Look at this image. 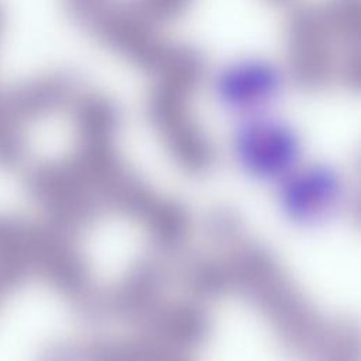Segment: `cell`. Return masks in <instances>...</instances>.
<instances>
[{
    "label": "cell",
    "instance_id": "cell-1",
    "mask_svg": "<svg viewBox=\"0 0 361 361\" xmlns=\"http://www.w3.org/2000/svg\"><path fill=\"white\" fill-rule=\"evenodd\" d=\"M231 151L248 176L274 185L303 162L299 131L267 111L241 116L233 131Z\"/></svg>",
    "mask_w": 361,
    "mask_h": 361
},
{
    "label": "cell",
    "instance_id": "cell-2",
    "mask_svg": "<svg viewBox=\"0 0 361 361\" xmlns=\"http://www.w3.org/2000/svg\"><path fill=\"white\" fill-rule=\"evenodd\" d=\"M288 69L296 85L322 90L337 79L338 47L320 6L303 4L293 10L286 25Z\"/></svg>",
    "mask_w": 361,
    "mask_h": 361
},
{
    "label": "cell",
    "instance_id": "cell-3",
    "mask_svg": "<svg viewBox=\"0 0 361 361\" xmlns=\"http://www.w3.org/2000/svg\"><path fill=\"white\" fill-rule=\"evenodd\" d=\"M274 188L282 214L300 226H317L333 219L347 193L343 175L324 162H302Z\"/></svg>",
    "mask_w": 361,
    "mask_h": 361
},
{
    "label": "cell",
    "instance_id": "cell-4",
    "mask_svg": "<svg viewBox=\"0 0 361 361\" xmlns=\"http://www.w3.org/2000/svg\"><path fill=\"white\" fill-rule=\"evenodd\" d=\"M155 24L135 3L111 0L86 28L102 44L151 75L172 44L158 34Z\"/></svg>",
    "mask_w": 361,
    "mask_h": 361
},
{
    "label": "cell",
    "instance_id": "cell-5",
    "mask_svg": "<svg viewBox=\"0 0 361 361\" xmlns=\"http://www.w3.org/2000/svg\"><path fill=\"white\" fill-rule=\"evenodd\" d=\"M283 87V73L264 58L234 61L216 75L213 93L227 110L241 116L265 111Z\"/></svg>",
    "mask_w": 361,
    "mask_h": 361
},
{
    "label": "cell",
    "instance_id": "cell-6",
    "mask_svg": "<svg viewBox=\"0 0 361 361\" xmlns=\"http://www.w3.org/2000/svg\"><path fill=\"white\" fill-rule=\"evenodd\" d=\"M190 96L189 92L155 83L148 94V116L175 154L193 162L206 161L212 148L190 110Z\"/></svg>",
    "mask_w": 361,
    "mask_h": 361
},
{
    "label": "cell",
    "instance_id": "cell-7",
    "mask_svg": "<svg viewBox=\"0 0 361 361\" xmlns=\"http://www.w3.org/2000/svg\"><path fill=\"white\" fill-rule=\"evenodd\" d=\"M324 21L337 44L345 51L358 49L360 25H361V1L360 0H327L320 6ZM344 51V52H345Z\"/></svg>",
    "mask_w": 361,
    "mask_h": 361
},
{
    "label": "cell",
    "instance_id": "cell-8",
    "mask_svg": "<svg viewBox=\"0 0 361 361\" xmlns=\"http://www.w3.org/2000/svg\"><path fill=\"white\" fill-rule=\"evenodd\" d=\"M192 0H135L134 3L155 23L176 18L190 4Z\"/></svg>",
    "mask_w": 361,
    "mask_h": 361
},
{
    "label": "cell",
    "instance_id": "cell-9",
    "mask_svg": "<svg viewBox=\"0 0 361 361\" xmlns=\"http://www.w3.org/2000/svg\"><path fill=\"white\" fill-rule=\"evenodd\" d=\"M110 1L111 0H68L71 11L85 27H87Z\"/></svg>",
    "mask_w": 361,
    "mask_h": 361
},
{
    "label": "cell",
    "instance_id": "cell-10",
    "mask_svg": "<svg viewBox=\"0 0 361 361\" xmlns=\"http://www.w3.org/2000/svg\"><path fill=\"white\" fill-rule=\"evenodd\" d=\"M6 293H7V292H6V290H4V289L0 286V303H1V299H3V296H4Z\"/></svg>",
    "mask_w": 361,
    "mask_h": 361
}]
</instances>
